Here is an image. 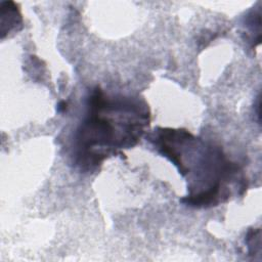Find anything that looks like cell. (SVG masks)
Listing matches in <instances>:
<instances>
[{"label": "cell", "instance_id": "6da1fadb", "mask_svg": "<svg viewBox=\"0 0 262 262\" xmlns=\"http://www.w3.org/2000/svg\"><path fill=\"white\" fill-rule=\"evenodd\" d=\"M147 140L168 159L186 182L187 194L180 202L193 209H208L225 203L237 188L247 185L237 163L221 146L206 141L186 129L157 127Z\"/></svg>", "mask_w": 262, "mask_h": 262}, {"label": "cell", "instance_id": "7a4b0ae2", "mask_svg": "<svg viewBox=\"0 0 262 262\" xmlns=\"http://www.w3.org/2000/svg\"><path fill=\"white\" fill-rule=\"evenodd\" d=\"M150 112L138 96L110 95L99 86L88 94L86 113L72 143V161L83 173H93L110 157L135 146L149 126Z\"/></svg>", "mask_w": 262, "mask_h": 262}, {"label": "cell", "instance_id": "3957f363", "mask_svg": "<svg viewBox=\"0 0 262 262\" xmlns=\"http://www.w3.org/2000/svg\"><path fill=\"white\" fill-rule=\"evenodd\" d=\"M1 16V38L11 32H17L23 28V16L16 4L12 1L0 2Z\"/></svg>", "mask_w": 262, "mask_h": 262}, {"label": "cell", "instance_id": "277c9868", "mask_svg": "<svg viewBox=\"0 0 262 262\" xmlns=\"http://www.w3.org/2000/svg\"><path fill=\"white\" fill-rule=\"evenodd\" d=\"M67 110V102L66 101H61L58 104V111L59 112H64Z\"/></svg>", "mask_w": 262, "mask_h": 262}]
</instances>
